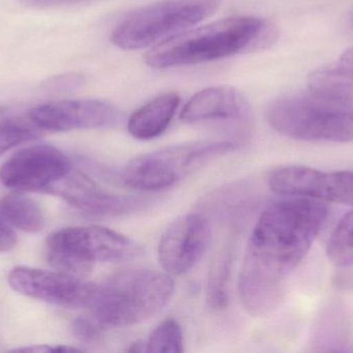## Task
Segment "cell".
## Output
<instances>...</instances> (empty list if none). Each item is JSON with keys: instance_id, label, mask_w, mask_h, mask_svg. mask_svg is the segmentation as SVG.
Instances as JSON below:
<instances>
[{"instance_id": "20", "label": "cell", "mask_w": 353, "mask_h": 353, "mask_svg": "<svg viewBox=\"0 0 353 353\" xmlns=\"http://www.w3.org/2000/svg\"><path fill=\"white\" fill-rule=\"evenodd\" d=\"M146 352H184L182 327L174 318L163 321L145 341Z\"/></svg>"}, {"instance_id": "13", "label": "cell", "mask_w": 353, "mask_h": 353, "mask_svg": "<svg viewBox=\"0 0 353 353\" xmlns=\"http://www.w3.org/2000/svg\"><path fill=\"white\" fill-rule=\"evenodd\" d=\"M47 193L60 197L83 213L99 217L126 215L144 204V201L136 197L109 192L87 174L74 168Z\"/></svg>"}, {"instance_id": "24", "label": "cell", "mask_w": 353, "mask_h": 353, "mask_svg": "<svg viewBox=\"0 0 353 353\" xmlns=\"http://www.w3.org/2000/svg\"><path fill=\"white\" fill-rule=\"evenodd\" d=\"M16 245V234L6 222L0 219V252L12 250Z\"/></svg>"}, {"instance_id": "6", "label": "cell", "mask_w": 353, "mask_h": 353, "mask_svg": "<svg viewBox=\"0 0 353 353\" xmlns=\"http://www.w3.org/2000/svg\"><path fill=\"white\" fill-rule=\"evenodd\" d=\"M222 0H165L126 17L112 32V41L124 50L148 47L173 37L212 16Z\"/></svg>"}, {"instance_id": "12", "label": "cell", "mask_w": 353, "mask_h": 353, "mask_svg": "<svg viewBox=\"0 0 353 353\" xmlns=\"http://www.w3.org/2000/svg\"><path fill=\"white\" fill-rule=\"evenodd\" d=\"M29 120L41 131L70 132L112 126L117 122L118 111L99 99H63L37 106Z\"/></svg>"}, {"instance_id": "8", "label": "cell", "mask_w": 353, "mask_h": 353, "mask_svg": "<svg viewBox=\"0 0 353 353\" xmlns=\"http://www.w3.org/2000/svg\"><path fill=\"white\" fill-rule=\"evenodd\" d=\"M8 284L14 292L63 308H89L97 284L63 271L16 267L10 271Z\"/></svg>"}, {"instance_id": "19", "label": "cell", "mask_w": 353, "mask_h": 353, "mask_svg": "<svg viewBox=\"0 0 353 353\" xmlns=\"http://www.w3.org/2000/svg\"><path fill=\"white\" fill-rule=\"evenodd\" d=\"M327 255L336 267L353 265V209L340 220L330 236Z\"/></svg>"}, {"instance_id": "23", "label": "cell", "mask_w": 353, "mask_h": 353, "mask_svg": "<svg viewBox=\"0 0 353 353\" xmlns=\"http://www.w3.org/2000/svg\"><path fill=\"white\" fill-rule=\"evenodd\" d=\"M105 327L92 316H80L72 323L74 336L85 343H97L103 338Z\"/></svg>"}, {"instance_id": "29", "label": "cell", "mask_w": 353, "mask_h": 353, "mask_svg": "<svg viewBox=\"0 0 353 353\" xmlns=\"http://www.w3.org/2000/svg\"><path fill=\"white\" fill-rule=\"evenodd\" d=\"M0 114H1V109H0Z\"/></svg>"}, {"instance_id": "21", "label": "cell", "mask_w": 353, "mask_h": 353, "mask_svg": "<svg viewBox=\"0 0 353 353\" xmlns=\"http://www.w3.org/2000/svg\"><path fill=\"white\" fill-rule=\"evenodd\" d=\"M41 128L26 122L8 120L0 124V157L12 147L41 137Z\"/></svg>"}, {"instance_id": "16", "label": "cell", "mask_w": 353, "mask_h": 353, "mask_svg": "<svg viewBox=\"0 0 353 353\" xmlns=\"http://www.w3.org/2000/svg\"><path fill=\"white\" fill-rule=\"evenodd\" d=\"M308 86L319 93L353 99V46L335 61L311 73Z\"/></svg>"}, {"instance_id": "10", "label": "cell", "mask_w": 353, "mask_h": 353, "mask_svg": "<svg viewBox=\"0 0 353 353\" xmlns=\"http://www.w3.org/2000/svg\"><path fill=\"white\" fill-rule=\"evenodd\" d=\"M269 186L282 196L353 207V171L323 172L305 166H285L272 172Z\"/></svg>"}, {"instance_id": "9", "label": "cell", "mask_w": 353, "mask_h": 353, "mask_svg": "<svg viewBox=\"0 0 353 353\" xmlns=\"http://www.w3.org/2000/svg\"><path fill=\"white\" fill-rule=\"evenodd\" d=\"M70 158L52 145L17 151L0 167V182L17 192H45L72 169Z\"/></svg>"}, {"instance_id": "14", "label": "cell", "mask_w": 353, "mask_h": 353, "mask_svg": "<svg viewBox=\"0 0 353 353\" xmlns=\"http://www.w3.org/2000/svg\"><path fill=\"white\" fill-rule=\"evenodd\" d=\"M248 112L242 95L230 86H214L193 95L181 111L180 118L187 124L215 120H234Z\"/></svg>"}, {"instance_id": "17", "label": "cell", "mask_w": 353, "mask_h": 353, "mask_svg": "<svg viewBox=\"0 0 353 353\" xmlns=\"http://www.w3.org/2000/svg\"><path fill=\"white\" fill-rule=\"evenodd\" d=\"M0 216L10 225L28 233H37L45 227V215L39 202L21 193L0 199Z\"/></svg>"}, {"instance_id": "18", "label": "cell", "mask_w": 353, "mask_h": 353, "mask_svg": "<svg viewBox=\"0 0 353 353\" xmlns=\"http://www.w3.org/2000/svg\"><path fill=\"white\" fill-rule=\"evenodd\" d=\"M234 251L232 245H228L218 253L214 259L205 285V298L207 303L213 310L222 311L228 307V283L232 271Z\"/></svg>"}, {"instance_id": "15", "label": "cell", "mask_w": 353, "mask_h": 353, "mask_svg": "<svg viewBox=\"0 0 353 353\" xmlns=\"http://www.w3.org/2000/svg\"><path fill=\"white\" fill-rule=\"evenodd\" d=\"M180 102V95L176 93H165L154 97L130 116L128 132L139 140L157 138L171 124Z\"/></svg>"}, {"instance_id": "22", "label": "cell", "mask_w": 353, "mask_h": 353, "mask_svg": "<svg viewBox=\"0 0 353 353\" xmlns=\"http://www.w3.org/2000/svg\"><path fill=\"white\" fill-rule=\"evenodd\" d=\"M85 77L79 73H66L48 78L43 89L49 95H68L78 90L84 85Z\"/></svg>"}, {"instance_id": "7", "label": "cell", "mask_w": 353, "mask_h": 353, "mask_svg": "<svg viewBox=\"0 0 353 353\" xmlns=\"http://www.w3.org/2000/svg\"><path fill=\"white\" fill-rule=\"evenodd\" d=\"M236 149L230 141L199 142L165 147L134 158L121 172L128 188L139 191H161L171 188L201 164Z\"/></svg>"}, {"instance_id": "25", "label": "cell", "mask_w": 353, "mask_h": 353, "mask_svg": "<svg viewBox=\"0 0 353 353\" xmlns=\"http://www.w3.org/2000/svg\"><path fill=\"white\" fill-rule=\"evenodd\" d=\"M95 0H23L26 6L31 8H52V6H74V4L86 3Z\"/></svg>"}, {"instance_id": "5", "label": "cell", "mask_w": 353, "mask_h": 353, "mask_svg": "<svg viewBox=\"0 0 353 353\" xmlns=\"http://www.w3.org/2000/svg\"><path fill=\"white\" fill-rule=\"evenodd\" d=\"M49 263L57 271L86 278L97 263H119L139 248L128 236L103 226H74L52 232L46 242Z\"/></svg>"}, {"instance_id": "4", "label": "cell", "mask_w": 353, "mask_h": 353, "mask_svg": "<svg viewBox=\"0 0 353 353\" xmlns=\"http://www.w3.org/2000/svg\"><path fill=\"white\" fill-rule=\"evenodd\" d=\"M270 126L301 141L353 142V99L309 88L274 101L268 108Z\"/></svg>"}, {"instance_id": "3", "label": "cell", "mask_w": 353, "mask_h": 353, "mask_svg": "<svg viewBox=\"0 0 353 353\" xmlns=\"http://www.w3.org/2000/svg\"><path fill=\"white\" fill-rule=\"evenodd\" d=\"M175 284L168 274L130 267L97 285L89 307L91 316L107 327L140 325L161 312L173 296Z\"/></svg>"}, {"instance_id": "2", "label": "cell", "mask_w": 353, "mask_h": 353, "mask_svg": "<svg viewBox=\"0 0 353 353\" xmlns=\"http://www.w3.org/2000/svg\"><path fill=\"white\" fill-rule=\"evenodd\" d=\"M275 25L257 17H234L176 33L149 50L147 64L154 68L190 66L271 47Z\"/></svg>"}, {"instance_id": "11", "label": "cell", "mask_w": 353, "mask_h": 353, "mask_svg": "<svg viewBox=\"0 0 353 353\" xmlns=\"http://www.w3.org/2000/svg\"><path fill=\"white\" fill-rule=\"evenodd\" d=\"M211 226L203 216H183L176 220L161 236L159 259L163 269L171 275H184L192 269L209 247Z\"/></svg>"}, {"instance_id": "1", "label": "cell", "mask_w": 353, "mask_h": 353, "mask_svg": "<svg viewBox=\"0 0 353 353\" xmlns=\"http://www.w3.org/2000/svg\"><path fill=\"white\" fill-rule=\"evenodd\" d=\"M327 217L321 201L288 197L261 213L247 245L239 294L247 312L271 313L281 303L286 277L299 267Z\"/></svg>"}, {"instance_id": "27", "label": "cell", "mask_w": 353, "mask_h": 353, "mask_svg": "<svg viewBox=\"0 0 353 353\" xmlns=\"http://www.w3.org/2000/svg\"><path fill=\"white\" fill-rule=\"evenodd\" d=\"M128 352H146V344H145V341H137L134 343H132L130 345V347L128 348Z\"/></svg>"}, {"instance_id": "28", "label": "cell", "mask_w": 353, "mask_h": 353, "mask_svg": "<svg viewBox=\"0 0 353 353\" xmlns=\"http://www.w3.org/2000/svg\"><path fill=\"white\" fill-rule=\"evenodd\" d=\"M352 24H353V12H352Z\"/></svg>"}, {"instance_id": "26", "label": "cell", "mask_w": 353, "mask_h": 353, "mask_svg": "<svg viewBox=\"0 0 353 353\" xmlns=\"http://www.w3.org/2000/svg\"><path fill=\"white\" fill-rule=\"evenodd\" d=\"M14 352H81L79 348L70 347L65 345H35L30 347L19 348L12 350Z\"/></svg>"}]
</instances>
